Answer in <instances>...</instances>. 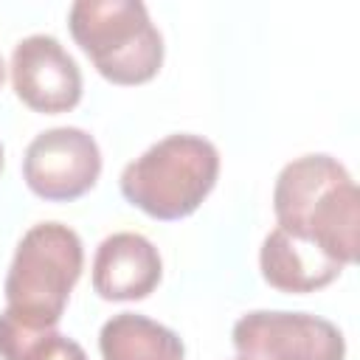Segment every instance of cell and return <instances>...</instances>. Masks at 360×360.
<instances>
[{"label":"cell","mask_w":360,"mask_h":360,"mask_svg":"<svg viewBox=\"0 0 360 360\" xmlns=\"http://www.w3.org/2000/svg\"><path fill=\"white\" fill-rule=\"evenodd\" d=\"M273 211L281 231L312 245L338 264L357 259L360 191L332 155H304L290 160L273 188Z\"/></svg>","instance_id":"obj_1"},{"label":"cell","mask_w":360,"mask_h":360,"mask_svg":"<svg viewBox=\"0 0 360 360\" xmlns=\"http://www.w3.org/2000/svg\"><path fill=\"white\" fill-rule=\"evenodd\" d=\"M84 264L82 239L62 222H39L20 239L6 276V318L28 332L56 329Z\"/></svg>","instance_id":"obj_2"},{"label":"cell","mask_w":360,"mask_h":360,"mask_svg":"<svg viewBox=\"0 0 360 360\" xmlns=\"http://www.w3.org/2000/svg\"><path fill=\"white\" fill-rule=\"evenodd\" d=\"M219 174V152L200 135H169L121 172V194L155 219H183L200 208Z\"/></svg>","instance_id":"obj_3"},{"label":"cell","mask_w":360,"mask_h":360,"mask_svg":"<svg viewBox=\"0 0 360 360\" xmlns=\"http://www.w3.org/2000/svg\"><path fill=\"white\" fill-rule=\"evenodd\" d=\"M70 34L112 84H143L163 65V37L141 0H76Z\"/></svg>","instance_id":"obj_4"},{"label":"cell","mask_w":360,"mask_h":360,"mask_svg":"<svg viewBox=\"0 0 360 360\" xmlns=\"http://www.w3.org/2000/svg\"><path fill=\"white\" fill-rule=\"evenodd\" d=\"M233 346L245 360H343L340 329L309 312L256 309L233 323Z\"/></svg>","instance_id":"obj_5"},{"label":"cell","mask_w":360,"mask_h":360,"mask_svg":"<svg viewBox=\"0 0 360 360\" xmlns=\"http://www.w3.org/2000/svg\"><path fill=\"white\" fill-rule=\"evenodd\" d=\"M101 152L90 132L79 127H53L39 132L22 158L25 186L51 202H68L96 186Z\"/></svg>","instance_id":"obj_6"},{"label":"cell","mask_w":360,"mask_h":360,"mask_svg":"<svg viewBox=\"0 0 360 360\" xmlns=\"http://www.w3.org/2000/svg\"><path fill=\"white\" fill-rule=\"evenodd\" d=\"M14 93L37 112H68L82 98V70L56 37L31 34L11 53Z\"/></svg>","instance_id":"obj_7"},{"label":"cell","mask_w":360,"mask_h":360,"mask_svg":"<svg viewBox=\"0 0 360 360\" xmlns=\"http://www.w3.org/2000/svg\"><path fill=\"white\" fill-rule=\"evenodd\" d=\"M163 264L158 248L132 231L107 236L93 259V290L107 301L146 298L160 281Z\"/></svg>","instance_id":"obj_8"},{"label":"cell","mask_w":360,"mask_h":360,"mask_svg":"<svg viewBox=\"0 0 360 360\" xmlns=\"http://www.w3.org/2000/svg\"><path fill=\"white\" fill-rule=\"evenodd\" d=\"M259 267L264 281L281 292H315L332 284L343 270V264L326 259L321 250L281 228H273L264 236Z\"/></svg>","instance_id":"obj_9"},{"label":"cell","mask_w":360,"mask_h":360,"mask_svg":"<svg viewBox=\"0 0 360 360\" xmlns=\"http://www.w3.org/2000/svg\"><path fill=\"white\" fill-rule=\"evenodd\" d=\"M98 349L104 360H183V340L163 323L118 312L98 332Z\"/></svg>","instance_id":"obj_10"},{"label":"cell","mask_w":360,"mask_h":360,"mask_svg":"<svg viewBox=\"0 0 360 360\" xmlns=\"http://www.w3.org/2000/svg\"><path fill=\"white\" fill-rule=\"evenodd\" d=\"M0 357L3 360H87L84 349L56 329L28 332L0 312Z\"/></svg>","instance_id":"obj_11"},{"label":"cell","mask_w":360,"mask_h":360,"mask_svg":"<svg viewBox=\"0 0 360 360\" xmlns=\"http://www.w3.org/2000/svg\"><path fill=\"white\" fill-rule=\"evenodd\" d=\"M0 172H3V143H0Z\"/></svg>","instance_id":"obj_12"},{"label":"cell","mask_w":360,"mask_h":360,"mask_svg":"<svg viewBox=\"0 0 360 360\" xmlns=\"http://www.w3.org/2000/svg\"><path fill=\"white\" fill-rule=\"evenodd\" d=\"M0 84H3V59H0Z\"/></svg>","instance_id":"obj_13"},{"label":"cell","mask_w":360,"mask_h":360,"mask_svg":"<svg viewBox=\"0 0 360 360\" xmlns=\"http://www.w3.org/2000/svg\"><path fill=\"white\" fill-rule=\"evenodd\" d=\"M236 360H245V357H236Z\"/></svg>","instance_id":"obj_14"}]
</instances>
